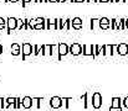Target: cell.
Wrapping results in <instances>:
<instances>
[{
    "label": "cell",
    "instance_id": "ab89813d",
    "mask_svg": "<svg viewBox=\"0 0 128 111\" xmlns=\"http://www.w3.org/2000/svg\"><path fill=\"white\" fill-rule=\"evenodd\" d=\"M126 29H128V19H126Z\"/></svg>",
    "mask_w": 128,
    "mask_h": 111
},
{
    "label": "cell",
    "instance_id": "f1b7e54d",
    "mask_svg": "<svg viewBox=\"0 0 128 111\" xmlns=\"http://www.w3.org/2000/svg\"><path fill=\"white\" fill-rule=\"evenodd\" d=\"M34 101H36V109H40V108H41L42 98H34Z\"/></svg>",
    "mask_w": 128,
    "mask_h": 111
},
{
    "label": "cell",
    "instance_id": "e575fe53",
    "mask_svg": "<svg viewBox=\"0 0 128 111\" xmlns=\"http://www.w3.org/2000/svg\"><path fill=\"white\" fill-rule=\"evenodd\" d=\"M86 2H98V0H86Z\"/></svg>",
    "mask_w": 128,
    "mask_h": 111
},
{
    "label": "cell",
    "instance_id": "2e32d148",
    "mask_svg": "<svg viewBox=\"0 0 128 111\" xmlns=\"http://www.w3.org/2000/svg\"><path fill=\"white\" fill-rule=\"evenodd\" d=\"M111 29L112 30H120V19H112L111 20Z\"/></svg>",
    "mask_w": 128,
    "mask_h": 111
},
{
    "label": "cell",
    "instance_id": "4316f807",
    "mask_svg": "<svg viewBox=\"0 0 128 111\" xmlns=\"http://www.w3.org/2000/svg\"><path fill=\"white\" fill-rule=\"evenodd\" d=\"M6 27V19L0 17V30H4Z\"/></svg>",
    "mask_w": 128,
    "mask_h": 111
},
{
    "label": "cell",
    "instance_id": "83f0119b",
    "mask_svg": "<svg viewBox=\"0 0 128 111\" xmlns=\"http://www.w3.org/2000/svg\"><path fill=\"white\" fill-rule=\"evenodd\" d=\"M126 29V19H120V30Z\"/></svg>",
    "mask_w": 128,
    "mask_h": 111
},
{
    "label": "cell",
    "instance_id": "f546056e",
    "mask_svg": "<svg viewBox=\"0 0 128 111\" xmlns=\"http://www.w3.org/2000/svg\"><path fill=\"white\" fill-rule=\"evenodd\" d=\"M71 29V19H66L65 21V30H70Z\"/></svg>",
    "mask_w": 128,
    "mask_h": 111
},
{
    "label": "cell",
    "instance_id": "9a60e30c",
    "mask_svg": "<svg viewBox=\"0 0 128 111\" xmlns=\"http://www.w3.org/2000/svg\"><path fill=\"white\" fill-rule=\"evenodd\" d=\"M117 47L114 44H103V49H104V56H112L113 54V48Z\"/></svg>",
    "mask_w": 128,
    "mask_h": 111
},
{
    "label": "cell",
    "instance_id": "6da1fadb",
    "mask_svg": "<svg viewBox=\"0 0 128 111\" xmlns=\"http://www.w3.org/2000/svg\"><path fill=\"white\" fill-rule=\"evenodd\" d=\"M14 30H18V19L15 17H8L6 19V34H11Z\"/></svg>",
    "mask_w": 128,
    "mask_h": 111
},
{
    "label": "cell",
    "instance_id": "ee69618b",
    "mask_svg": "<svg viewBox=\"0 0 128 111\" xmlns=\"http://www.w3.org/2000/svg\"><path fill=\"white\" fill-rule=\"evenodd\" d=\"M39 1H40V0H34V2H39Z\"/></svg>",
    "mask_w": 128,
    "mask_h": 111
},
{
    "label": "cell",
    "instance_id": "9c48e42d",
    "mask_svg": "<svg viewBox=\"0 0 128 111\" xmlns=\"http://www.w3.org/2000/svg\"><path fill=\"white\" fill-rule=\"evenodd\" d=\"M58 30V19H55V20H50V19H46V30Z\"/></svg>",
    "mask_w": 128,
    "mask_h": 111
},
{
    "label": "cell",
    "instance_id": "d4e9b609",
    "mask_svg": "<svg viewBox=\"0 0 128 111\" xmlns=\"http://www.w3.org/2000/svg\"><path fill=\"white\" fill-rule=\"evenodd\" d=\"M65 21L66 19H58V30H65Z\"/></svg>",
    "mask_w": 128,
    "mask_h": 111
},
{
    "label": "cell",
    "instance_id": "60d3db41",
    "mask_svg": "<svg viewBox=\"0 0 128 111\" xmlns=\"http://www.w3.org/2000/svg\"><path fill=\"white\" fill-rule=\"evenodd\" d=\"M0 2H9V0H0Z\"/></svg>",
    "mask_w": 128,
    "mask_h": 111
},
{
    "label": "cell",
    "instance_id": "f6af8a7d",
    "mask_svg": "<svg viewBox=\"0 0 128 111\" xmlns=\"http://www.w3.org/2000/svg\"><path fill=\"white\" fill-rule=\"evenodd\" d=\"M111 2H114V0H111Z\"/></svg>",
    "mask_w": 128,
    "mask_h": 111
},
{
    "label": "cell",
    "instance_id": "e0dca14e",
    "mask_svg": "<svg viewBox=\"0 0 128 111\" xmlns=\"http://www.w3.org/2000/svg\"><path fill=\"white\" fill-rule=\"evenodd\" d=\"M100 29V19H92L91 20V30Z\"/></svg>",
    "mask_w": 128,
    "mask_h": 111
},
{
    "label": "cell",
    "instance_id": "7402d4cb",
    "mask_svg": "<svg viewBox=\"0 0 128 111\" xmlns=\"http://www.w3.org/2000/svg\"><path fill=\"white\" fill-rule=\"evenodd\" d=\"M24 26H25V19L24 20L18 19V30H24Z\"/></svg>",
    "mask_w": 128,
    "mask_h": 111
},
{
    "label": "cell",
    "instance_id": "44dd1931",
    "mask_svg": "<svg viewBox=\"0 0 128 111\" xmlns=\"http://www.w3.org/2000/svg\"><path fill=\"white\" fill-rule=\"evenodd\" d=\"M41 48H42V44H34V56H39L41 53Z\"/></svg>",
    "mask_w": 128,
    "mask_h": 111
},
{
    "label": "cell",
    "instance_id": "836d02e7",
    "mask_svg": "<svg viewBox=\"0 0 128 111\" xmlns=\"http://www.w3.org/2000/svg\"><path fill=\"white\" fill-rule=\"evenodd\" d=\"M98 2H111V0H98Z\"/></svg>",
    "mask_w": 128,
    "mask_h": 111
},
{
    "label": "cell",
    "instance_id": "ffe728a7",
    "mask_svg": "<svg viewBox=\"0 0 128 111\" xmlns=\"http://www.w3.org/2000/svg\"><path fill=\"white\" fill-rule=\"evenodd\" d=\"M72 99L71 98H62V106L65 108V109H68L70 108V101H71Z\"/></svg>",
    "mask_w": 128,
    "mask_h": 111
},
{
    "label": "cell",
    "instance_id": "ac0fdd59",
    "mask_svg": "<svg viewBox=\"0 0 128 111\" xmlns=\"http://www.w3.org/2000/svg\"><path fill=\"white\" fill-rule=\"evenodd\" d=\"M15 100H16V98H6L5 99V109H9L10 105H14Z\"/></svg>",
    "mask_w": 128,
    "mask_h": 111
},
{
    "label": "cell",
    "instance_id": "ba28073f",
    "mask_svg": "<svg viewBox=\"0 0 128 111\" xmlns=\"http://www.w3.org/2000/svg\"><path fill=\"white\" fill-rule=\"evenodd\" d=\"M70 53L72 56H80L82 53V46L80 43H72L70 46Z\"/></svg>",
    "mask_w": 128,
    "mask_h": 111
},
{
    "label": "cell",
    "instance_id": "8d00e7d4",
    "mask_svg": "<svg viewBox=\"0 0 128 111\" xmlns=\"http://www.w3.org/2000/svg\"><path fill=\"white\" fill-rule=\"evenodd\" d=\"M62 1H64V2H74L75 0H62Z\"/></svg>",
    "mask_w": 128,
    "mask_h": 111
},
{
    "label": "cell",
    "instance_id": "484cf974",
    "mask_svg": "<svg viewBox=\"0 0 128 111\" xmlns=\"http://www.w3.org/2000/svg\"><path fill=\"white\" fill-rule=\"evenodd\" d=\"M100 54H101V46L94 44V58H96V57H98Z\"/></svg>",
    "mask_w": 128,
    "mask_h": 111
},
{
    "label": "cell",
    "instance_id": "5b68a950",
    "mask_svg": "<svg viewBox=\"0 0 128 111\" xmlns=\"http://www.w3.org/2000/svg\"><path fill=\"white\" fill-rule=\"evenodd\" d=\"M82 54L94 58V44H84L82 46Z\"/></svg>",
    "mask_w": 128,
    "mask_h": 111
},
{
    "label": "cell",
    "instance_id": "8fae6325",
    "mask_svg": "<svg viewBox=\"0 0 128 111\" xmlns=\"http://www.w3.org/2000/svg\"><path fill=\"white\" fill-rule=\"evenodd\" d=\"M117 53H118L120 56H128V44L127 43L117 44Z\"/></svg>",
    "mask_w": 128,
    "mask_h": 111
},
{
    "label": "cell",
    "instance_id": "1f68e13d",
    "mask_svg": "<svg viewBox=\"0 0 128 111\" xmlns=\"http://www.w3.org/2000/svg\"><path fill=\"white\" fill-rule=\"evenodd\" d=\"M123 106H124L126 109H128V96H126V98L123 99Z\"/></svg>",
    "mask_w": 128,
    "mask_h": 111
},
{
    "label": "cell",
    "instance_id": "f35d334b",
    "mask_svg": "<svg viewBox=\"0 0 128 111\" xmlns=\"http://www.w3.org/2000/svg\"><path fill=\"white\" fill-rule=\"evenodd\" d=\"M18 1H20V0H9V2H18Z\"/></svg>",
    "mask_w": 128,
    "mask_h": 111
},
{
    "label": "cell",
    "instance_id": "5bb4252c",
    "mask_svg": "<svg viewBox=\"0 0 128 111\" xmlns=\"http://www.w3.org/2000/svg\"><path fill=\"white\" fill-rule=\"evenodd\" d=\"M11 54L15 56V57L21 54V47H20L19 43H12L11 44Z\"/></svg>",
    "mask_w": 128,
    "mask_h": 111
},
{
    "label": "cell",
    "instance_id": "cb8c5ba5",
    "mask_svg": "<svg viewBox=\"0 0 128 111\" xmlns=\"http://www.w3.org/2000/svg\"><path fill=\"white\" fill-rule=\"evenodd\" d=\"M35 25H36V20L35 19H29V29L35 30Z\"/></svg>",
    "mask_w": 128,
    "mask_h": 111
},
{
    "label": "cell",
    "instance_id": "3957f363",
    "mask_svg": "<svg viewBox=\"0 0 128 111\" xmlns=\"http://www.w3.org/2000/svg\"><path fill=\"white\" fill-rule=\"evenodd\" d=\"M57 53H58V59H61L62 57L67 56L70 53V47L66 43H57Z\"/></svg>",
    "mask_w": 128,
    "mask_h": 111
},
{
    "label": "cell",
    "instance_id": "7c38bea8",
    "mask_svg": "<svg viewBox=\"0 0 128 111\" xmlns=\"http://www.w3.org/2000/svg\"><path fill=\"white\" fill-rule=\"evenodd\" d=\"M32 103H34V99L30 98V96H25V98H22V101H21L22 108L26 109V110H29V109L32 108Z\"/></svg>",
    "mask_w": 128,
    "mask_h": 111
},
{
    "label": "cell",
    "instance_id": "277c9868",
    "mask_svg": "<svg viewBox=\"0 0 128 111\" xmlns=\"http://www.w3.org/2000/svg\"><path fill=\"white\" fill-rule=\"evenodd\" d=\"M32 52H34V46L29 42H25L22 44V59L25 61L29 56L32 54Z\"/></svg>",
    "mask_w": 128,
    "mask_h": 111
},
{
    "label": "cell",
    "instance_id": "52a82bcc",
    "mask_svg": "<svg viewBox=\"0 0 128 111\" xmlns=\"http://www.w3.org/2000/svg\"><path fill=\"white\" fill-rule=\"evenodd\" d=\"M122 111V100L120 98L112 99V105L110 106V111Z\"/></svg>",
    "mask_w": 128,
    "mask_h": 111
},
{
    "label": "cell",
    "instance_id": "7a4b0ae2",
    "mask_svg": "<svg viewBox=\"0 0 128 111\" xmlns=\"http://www.w3.org/2000/svg\"><path fill=\"white\" fill-rule=\"evenodd\" d=\"M92 106L96 110L101 109V106H102V94L101 93H98V91L93 93V95H92Z\"/></svg>",
    "mask_w": 128,
    "mask_h": 111
},
{
    "label": "cell",
    "instance_id": "b9f144b4",
    "mask_svg": "<svg viewBox=\"0 0 128 111\" xmlns=\"http://www.w3.org/2000/svg\"><path fill=\"white\" fill-rule=\"evenodd\" d=\"M114 2H121V0H114Z\"/></svg>",
    "mask_w": 128,
    "mask_h": 111
},
{
    "label": "cell",
    "instance_id": "30bf717a",
    "mask_svg": "<svg viewBox=\"0 0 128 111\" xmlns=\"http://www.w3.org/2000/svg\"><path fill=\"white\" fill-rule=\"evenodd\" d=\"M82 25H84V22H82L81 17H75V19L71 20V27L75 29V30H81Z\"/></svg>",
    "mask_w": 128,
    "mask_h": 111
},
{
    "label": "cell",
    "instance_id": "603a6c76",
    "mask_svg": "<svg viewBox=\"0 0 128 111\" xmlns=\"http://www.w3.org/2000/svg\"><path fill=\"white\" fill-rule=\"evenodd\" d=\"M12 108H14V109H20V108H22V104H21V100H20L19 98H16V100H15V103H14V105H12Z\"/></svg>",
    "mask_w": 128,
    "mask_h": 111
},
{
    "label": "cell",
    "instance_id": "4dcf8cb0",
    "mask_svg": "<svg viewBox=\"0 0 128 111\" xmlns=\"http://www.w3.org/2000/svg\"><path fill=\"white\" fill-rule=\"evenodd\" d=\"M0 109H5V99L0 98Z\"/></svg>",
    "mask_w": 128,
    "mask_h": 111
},
{
    "label": "cell",
    "instance_id": "d590c367",
    "mask_svg": "<svg viewBox=\"0 0 128 111\" xmlns=\"http://www.w3.org/2000/svg\"><path fill=\"white\" fill-rule=\"evenodd\" d=\"M2 49H4V48H2V44L0 43V56L2 54Z\"/></svg>",
    "mask_w": 128,
    "mask_h": 111
},
{
    "label": "cell",
    "instance_id": "d6986e66",
    "mask_svg": "<svg viewBox=\"0 0 128 111\" xmlns=\"http://www.w3.org/2000/svg\"><path fill=\"white\" fill-rule=\"evenodd\" d=\"M87 98H88V93H85V94L81 96V101L84 103V108H85V109L88 108V100H87Z\"/></svg>",
    "mask_w": 128,
    "mask_h": 111
},
{
    "label": "cell",
    "instance_id": "74e56055",
    "mask_svg": "<svg viewBox=\"0 0 128 111\" xmlns=\"http://www.w3.org/2000/svg\"><path fill=\"white\" fill-rule=\"evenodd\" d=\"M86 0H75L74 2H85Z\"/></svg>",
    "mask_w": 128,
    "mask_h": 111
},
{
    "label": "cell",
    "instance_id": "7bdbcfd3",
    "mask_svg": "<svg viewBox=\"0 0 128 111\" xmlns=\"http://www.w3.org/2000/svg\"><path fill=\"white\" fill-rule=\"evenodd\" d=\"M126 1H127V0H121V2H126Z\"/></svg>",
    "mask_w": 128,
    "mask_h": 111
},
{
    "label": "cell",
    "instance_id": "4fadbf2b",
    "mask_svg": "<svg viewBox=\"0 0 128 111\" xmlns=\"http://www.w3.org/2000/svg\"><path fill=\"white\" fill-rule=\"evenodd\" d=\"M111 27V20L107 17H102L100 19V29L101 30H107Z\"/></svg>",
    "mask_w": 128,
    "mask_h": 111
},
{
    "label": "cell",
    "instance_id": "d6a6232c",
    "mask_svg": "<svg viewBox=\"0 0 128 111\" xmlns=\"http://www.w3.org/2000/svg\"><path fill=\"white\" fill-rule=\"evenodd\" d=\"M21 1H22V2H21V4H22V6H25L28 2H31L32 0H21Z\"/></svg>",
    "mask_w": 128,
    "mask_h": 111
},
{
    "label": "cell",
    "instance_id": "8992f818",
    "mask_svg": "<svg viewBox=\"0 0 128 111\" xmlns=\"http://www.w3.org/2000/svg\"><path fill=\"white\" fill-rule=\"evenodd\" d=\"M50 106H51L52 109H55V110L61 109V108H62V99H61L60 96H54V98H51V99H50Z\"/></svg>",
    "mask_w": 128,
    "mask_h": 111
}]
</instances>
